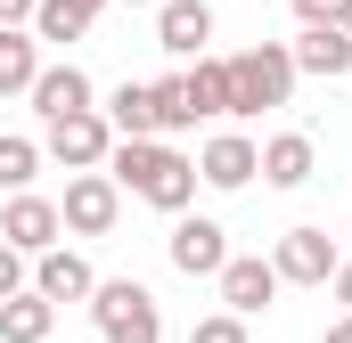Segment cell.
I'll list each match as a JSON object with an SVG mask.
<instances>
[{
    "label": "cell",
    "mask_w": 352,
    "mask_h": 343,
    "mask_svg": "<svg viewBox=\"0 0 352 343\" xmlns=\"http://www.w3.org/2000/svg\"><path fill=\"white\" fill-rule=\"evenodd\" d=\"M16 286H25V254H16V246H8V237H0V303H8V294H16Z\"/></svg>",
    "instance_id": "cell-24"
},
{
    "label": "cell",
    "mask_w": 352,
    "mask_h": 343,
    "mask_svg": "<svg viewBox=\"0 0 352 343\" xmlns=\"http://www.w3.org/2000/svg\"><path fill=\"white\" fill-rule=\"evenodd\" d=\"M254 172H263V147H254V139H238V131L205 139V156H197V180H205V188H246Z\"/></svg>",
    "instance_id": "cell-11"
},
{
    "label": "cell",
    "mask_w": 352,
    "mask_h": 343,
    "mask_svg": "<svg viewBox=\"0 0 352 343\" xmlns=\"http://www.w3.org/2000/svg\"><path fill=\"white\" fill-rule=\"evenodd\" d=\"M107 123H115V139H156L164 123H156V90L148 82H123L107 98Z\"/></svg>",
    "instance_id": "cell-16"
},
{
    "label": "cell",
    "mask_w": 352,
    "mask_h": 343,
    "mask_svg": "<svg viewBox=\"0 0 352 343\" xmlns=\"http://www.w3.org/2000/svg\"><path fill=\"white\" fill-rule=\"evenodd\" d=\"M50 327H58V303L41 286H16L0 303V343H50Z\"/></svg>",
    "instance_id": "cell-13"
},
{
    "label": "cell",
    "mask_w": 352,
    "mask_h": 343,
    "mask_svg": "<svg viewBox=\"0 0 352 343\" xmlns=\"http://www.w3.org/2000/svg\"><path fill=\"white\" fill-rule=\"evenodd\" d=\"M295 16L303 25H336V0H295Z\"/></svg>",
    "instance_id": "cell-25"
},
{
    "label": "cell",
    "mask_w": 352,
    "mask_h": 343,
    "mask_svg": "<svg viewBox=\"0 0 352 343\" xmlns=\"http://www.w3.org/2000/svg\"><path fill=\"white\" fill-rule=\"evenodd\" d=\"M33 172H41V139H0V188H8V196H16Z\"/></svg>",
    "instance_id": "cell-22"
},
{
    "label": "cell",
    "mask_w": 352,
    "mask_h": 343,
    "mask_svg": "<svg viewBox=\"0 0 352 343\" xmlns=\"http://www.w3.org/2000/svg\"><path fill=\"white\" fill-rule=\"evenodd\" d=\"M33 74H41V33L0 25V90H33Z\"/></svg>",
    "instance_id": "cell-19"
},
{
    "label": "cell",
    "mask_w": 352,
    "mask_h": 343,
    "mask_svg": "<svg viewBox=\"0 0 352 343\" xmlns=\"http://www.w3.org/2000/svg\"><path fill=\"white\" fill-rule=\"evenodd\" d=\"M287 58H295V74L336 82V74H352V33H344V25H303V33L287 41Z\"/></svg>",
    "instance_id": "cell-8"
},
{
    "label": "cell",
    "mask_w": 352,
    "mask_h": 343,
    "mask_svg": "<svg viewBox=\"0 0 352 343\" xmlns=\"http://www.w3.org/2000/svg\"><path fill=\"white\" fill-rule=\"evenodd\" d=\"M58 229H66V221H58V204H50V196H25V188H16V196H8V213H0V237H8L16 254L58 246Z\"/></svg>",
    "instance_id": "cell-10"
},
{
    "label": "cell",
    "mask_w": 352,
    "mask_h": 343,
    "mask_svg": "<svg viewBox=\"0 0 352 343\" xmlns=\"http://www.w3.org/2000/svg\"><path fill=\"white\" fill-rule=\"evenodd\" d=\"M115 213H123V188L107 180V164L66 180V204H58V221H66L74 237H107V229H115Z\"/></svg>",
    "instance_id": "cell-5"
},
{
    "label": "cell",
    "mask_w": 352,
    "mask_h": 343,
    "mask_svg": "<svg viewBox=\"0 0 352 343\" xmlns=\"http://www.w3.org/2000/svg\"><path fill=\"white\" fill-rule=\"evenodd\" d=\"M90 319L107 343H164V319H156V294L140 278H98L90 286Z\"/></svg>",
    "instance_id": "cell-3"
},
{
    "label": "cell",
    "mask_w": 352,
    "mask_h": 343,
    "mask_svg": "<svg viewBox=\"0 0 352 343\" xmlns=\"http://www.w3.org/2000/svg\"><path fill=\"white\" fill-rule=\"evenodd\" d=\"M336 25H344V33H352V0H336Z\"/></svg>",
    "instance_id": "cell-29"
},
{
    "label": "cell",
    "mask_w": 352,
    "mask_h": 343,
    "mask_svg": "<svg viewBox=\"0 0 352 343\" xmlns=\"http://www.w3.org/2000/svg\"><path fill=\"white\" fill-rule=\"evenodd\" d=\"M156 90V123H164V131H188V123H197V98H188V74H173V82H148Z\"/></svg>",
    "instance_id": "cell-21"
},
{
    "label": "cell",
    "mask_w": 352,
    "mask_h": 343,
    "mask_svg": "<svg viewBox=\"0 0 352 343\" xmlns=\"http://www.w3.org/2000/svg\"><path fill=\"white\" fill-rule=\"evenodd\" d=\"M213 278H221V311H238V319L270 311V294H278V270H270L263 254H230Z\"/></svg>",
    "instance_id": "cell-7"
},
{
    "label": "cell",
    "mask_w": 352,
    "mask_h": 343,
    "mask_svg": "<svg viewBox=\"0 0 352 343\" xmlns=\"http://www.w3.org/2000/svg\"><path fill=\"white\" fill-rule=\"evenodd\" d=\"M221 261H230L221 221H180V229H173V270H188V278H213Z\"/></svg>",
    "instance_id": "cell-14"
},
{
    "label": "cell",
    "mask_w": 352,
    "mask_h": 343,
    "mask_svg": "<svg viewBox=\"0 0 352 343\" xmlns=\"http://www.w3.org/2000/svg\"><path fill=\"white\" fill-rule=\"evenodd\" d=\"M107 147H115V123L98 106H74V115H50L41 123V156H58L66 172H98Z\"/></svg>",
    "instance_id": "cell-4"
},
{
    "label": "cell",
    "mask_w": 352,
    "mask_h": 343,
    "mask_svg": "<svg viewBox=\"0 0 352 343\" xmlns=\"http://www.w3.org/2000/svg\"><path fill=\"white\" fill-rule=\"evenodd\" d=\"M263 180L270 188H303V180H311V139H303V131L263 139Z\"/></svg>",
    "instance_id": "cell-17"
},
{
    "label": "cell",
    "mask_w": 352,
    "mask_h": 343,
    "mask_svg": "<svg viewBox=\"0 0 352 343\" xmlns=\"http://www.w3.org/2000/svg\"><path fill=\"white\" fill-rule=\"evenodd\" d=\"M107 180L148 196L156 213H188V196H197V164L180 147H164V139H115L107 147Z\"/></svg>",
    "instance_id": "cell-1"
},
{
    "label": "cell",
    "mask_w": 352,
    "mask_h": 343,
    "mask_svg": "<svg viewBox=\"0 0 352 343\" xmlns=\"http://www.w3.org/2000/svg\"><path fill=\"white\" fill-rule=\"evenodd\" d=\"M33 286H41L50 303H90V286H98V278H90V261H82V254L41 246V254H33Z\"/></svg>",
    "instance_id": "cell-12"
},
{
    "label": "cell",
    "mask_w": 352,
    "mask_h": 343,
    "mask_svg": "<svg viewBox=\"0 0 352 343\" xmlns=\"http://www.w3.org/2000/svg\"><path fill=\"white\" fill-rule=\"evenodd\" d=\"M328 343H352V311H344V319H336V327H328Z\"/></svg>",
    "instance_id": "cell-28"
},
{
    "label": "cell",
    "mask_w": 352,
    "mask_h": 343,
    "mask_svg": "<svg viewBox=\"0 0 352 343\" xmlns=\"http://www.w3.org/2000/svg\"><path fill=\"white\" fill-rule=\"evenodd\" d=\"M205 41H213V8L205 0H156V49L205 58Z\"/></svg>",
    "instance_id": "cell-9"
},
{
    "label": "cell",
    "mask_w": 352,
    "mask_h": 343,
    "mask_svg": "<svg viewBox=\"0 0 352 343\" xmlns=\"http://www.w3.org/2000/svg\"><path fill=\"white\" fill-rule=\"evenodd\" d=\"M336 261H344V254H336V237L303 221V229H287V237H278L270 270H278V286H328V278H336Z\"/></svg>",
    "instance_id": "cell-6"
},
{
    "label": "cell",
    "mask_w": 352,
    "mask_h": 343,
    "mask_svg": "<svg viewBox=\"0 0 352 343\" xmlns=\"http://www.w3.org/2000/svg\"><path fill=\"white\" fill-rule=\"evenodd\" d=\"M188 98H197V123L205 115H230V66L221 58H197L188 66Z\"/></svg>",
    "instance_id": "cell-20"
},
{
    "label": "cell",
    "mask_w": 352,
    "mask_h": 343,
    "mask_svg": "<svg viewBox=\"0 0 352 343\" xmlns=\"http://www.w3.org/2000/svg\"><path fill=\"white\" fill-rule=\"evenodd\" d=\"M131 8H156V0H131Z\"/></svg>",
    "instance_id": "cell-30"
},
{
    "label": "cell",
    "mask_w": 352,
    "mask_h": 343,
    "mask_svg": "<svg viewBox=\"0 0 352 343\" xmlns=\"http://www.w3.org/2000/svg\"><path fill=\"white\" fill-rule=\"evenodd\" d=\"M336 303L352 311V261H336Z\"/></svg>",
    "instance_id": "cell-27"
},
{
    "label": "cell",
    "mask_w": 352,
    "mask_h": 343,
    "mask_svg": "<svg viewBox=\"0 0 352 343\" xmlns=\"http://www.w3.org/2000/svg\"><path fill=\"white\" fill-rule=\"evenodd\" d=\"M33 8L41 0H0V25H33Z\"/></svg>",
    "instance_id": "cell-26"
},
{
    "label": "cell",
    "mask_w": 352,
    "mask_h": 343,
    "mask_svg": "<svg viewBox=\"0 0 352 343\" xmlns=\"http://www.w3.org/2000/svg\"><path fill=\"white\" fill-rule=\"evenodd\" d=\"M221 66H230V115H263V106H287L295 98V58L278 41H254V49H238Z\"/></svg>",
    "instance_id": "cell-2"
},
{
    "label": "cell",
    "mask_w": 352,
    "mask_h": 343,
    "mask_svg": "<svg viewBox=\"0 0 352 343\" xmlns=\"http://www.w3.org/2000/svg\"><path fill=\"white\" fill-rule=\"evenodd\" d=\"M188 343H246V319H238V311H213V319L188 327Z\"/></svg>",
    "instance_id": "cell-23"
},
{
    "label": "cell",
    "mask_w": 352,
    "mask_h": 343,
    "mask_svg": "<svg viewBox=\"0 0 352 343\" xmlns=\"http://www.w3.org/2000/svg\"><path fill=\"white\" fill-rule=\"evenodd\" d=\"M98 8H107V0H41V8H33V33H41V41H82L90 25H98Z\"/></svg>",
    "instance_id": "cell-18"
},
{
    "label": "cell",
    "mask_w": 352,
    "mask_h": 343,
    "mask_svg": "<svg viewBox=\"0 0 352 343\" xmlns=\"http://www.w3.org/2000/svg\"><path fill=\"white\" fill-rule=\"evenodd\" d=\"M25 98H33L41 123H50V115H74V106H90V74H82V66H41Z\"/></svg>",
    "instance_id": "cell-15"
}]
</instances>
